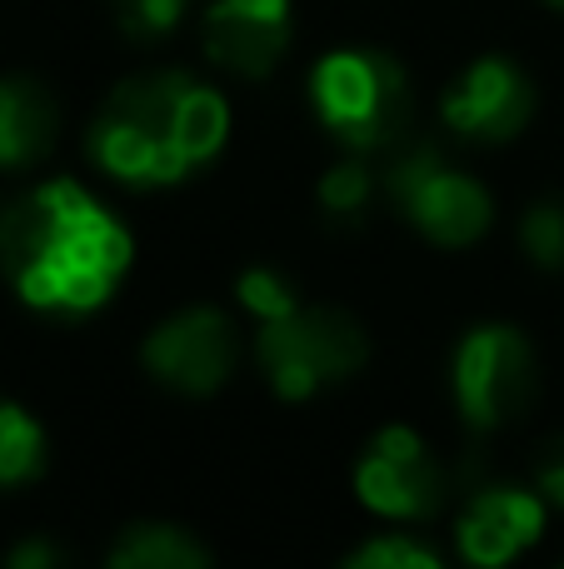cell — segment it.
Returning <instances> with one entry per match:
<instances>
[{"instance_id":"16","label":"cell","mask_w":564,"mask_h":569,"mask_svg":"<svg viewBox=\"0 0 564 569\" xmlns=\"http://www.w3.org/2000/svg\"><path fill=\"white\" fill-rule=\"evenodd\" d=\"M120 30H125L135 46H150V40H165L170 30L185 16V0H110Z\"/></svg>"},{"instance_id":"6","label":"cell","mask_w":564,"mask_h":569,"mask_svg":"<svg viewBox=\"0 0 564 569\" xmlns=\"http://www.w3.org/2000/svg\"><path fill=\"white\" fill-rule=\"evenodd\" d=\"M455 400L475 430H500L535 400V350L510 325H480L455 350Z\"/></svg>"},{"instance_id":"15","label":"cell","mask_w":564,"mask_h":569,"mask_svg":"<svg viewBox=\"0 0 564 569\" xmlns=\"http://www.w3.org/2000/svg\"><path fill=\"white\" fill-rule=\"evenodd\" d=\"M520 240H525V256L540 270H564V200H535L520 220Z\"/></svg>"},{"instance_id":"21","label":"cell","mask_w":564,"mask_h":569,"mask_svg":"<svg viewBox=\"0 0 564 569\" xmlns=\"http://www.w3.org/2000/svg\"><path fill=\"white\" fill-rule=\"evenodd\" d=\"M60 560H66V555H60L56 545H46V540H30V545H16V550H10V565L16 569H50Z\"/></svg>"},{"instance_id":"11","label":"cell","mask_w":564,"mask_h":569,"mask_svg":"<svg viewBox=\"0 0 564 569\" xmlns=\"http://www.w3.org/2000/svg\"><path fill=\"white\" fill-rule=\"evenodd\" d=\"M540 530H545V505L535 500L530 490H505V485H495V490H480L475 500L465 505V515H460V550H465L470 565H510L520 550H530V545L540 540Z\"/></svg>"},{"instance_id":"19","label":"cell","mask_w":564,"mask_h":569,"mask_svg":"<svg viewBox=\"0 0 564 569\" xmlns=\"http://www.w3.org/2000/svg\"><path fill=\"white\" fill-rule=\"evenodd\" d=\"M240 300H245L260 320H280V315L300 310L290 280L280 276V270H265V266H255V270H245V276H240Z\"/></svg>"},{"instance_id":"4","label":"cell","mask_w":564,"mask_h":569,"mask_svg":"<svg viewBox=\"0 0 564 569\" xmlns=\"http://www.w3.org/2000/svg\"><path fill=\"white\" fill-rule=\"evenodd\" d=\"M255 360L285 400H305L320 385L350 380L365 365V330L335 305H300L280 320H265Z\"/></svg>"},{"instance_id":"14","label":"cell","mask_w":564,"mask_h":569,"mask_svg":"<svg viewBox=\"0 0 564 569\" xmlns=\"http://www.w3.org/2000/svg\"><path fill=\"white\" fill-rule=\"evenodd\" d=\"M46 465V435L20 405L0 400V485H26Z\"/></svg>"},{"instance_id":"20","label":"cell","mask_w":564,"mask_h":569,"mask_svg":"<svg viewBox=\"0 0 564 569\" xmlns=\"http://www.w3.org/2000/svg\"><path fill=\"white\" fill-rule=\"evenodd\" d=\"M535 475H540V490H545V500L564 505V435H560V440H550L545 450H540Z\"/></svg>"},{"instance_id":"18","label":"cell","mask_w":564,"mask_h":569,"mask_svg":"<svg viewBox=\"0 0 564 569\" xmlns=\"http://www.w3.org/2000/svg\"><path fill=\"white\" fill-rule=\"evenodd\" d=\"M345 565H355V569H435L440 555L415 540H400V535H380V540L360 545Z\"/></svg>"},{"instance_id":"5","label":"cell","mask_w":564,"mask_h":569,"mask_svg":"<svg viewBox=\"0 0 564 569\" xmlns=\"http://www.w3.org/2000/svg\"><path fill=\"white\" fill-rule=\"evenodd\" d=\"M385 196L425 230L435 246H470L490 226V196L480 180L460 176L440 160L435 146H410L390 160Z\"/></svg>"},{"instance_id":"17","label":"cell","mask_w":564,"mask_h":569,"mask_svg":"<svg viewBox=\"0 0 564 569\" xmlns=\"http://www.w3.org/2000/svg\"><path fill=\"white\" fill-rule=\"evenodd\" d=\"M320 206L335 220H360V210L370 206V170L365 166H335L325 180H320Z\"/></svg>"},{"instance_id":"10","label":"cell","mask_w":564,"mask_h":569,"mask_svg":"<svg viewBox=\"0 0 564 569\" xmlns=\"http://www.w3.org/2000/svg\"><path fill=\"white\" fill-rule=\"evenodd\" d=\"M290 46V0H215L205 10V50L230 76L260 80Z\"/></svg>"},{"instance_id":"9","label":"cell","mask_w":564,"mask_h":569,"mask_svg":"<svg viewBox=\"0 0 564 569\" xmlns=\"http://www.w3.org/2000/svg\"><path fill=\"white\" fill-rule=\"evenodd\" d=\"M530 116H535V90H530L525 70H515L500 56L475 60L445 96L450 130L470 140H510L530 126Z\"/></svg>"},{"instance_id":"8","label":"cell","mask_w":564,"mask_h":569,"mask_svg":"<svg viewBox=\"0 0 564 569\" xmlns=\"http://www.w3.org/2000/svg\"><path fill=\"white\" fill-rule=\"evenodd\" d=\"M355 490L375 515L390 520H430L445 505V475L415 430H380L355 465Z\"/></svg>"},{"instance_id":"3","label":"cell","mask_w":564,"mask_h":569,"mask_svg":"<svg viewBox=\"0 0 564 569\" xmlns=\"http://www.w3.org/2000/svg\"><path fill=\"white\" fill-rule=\"evenodd\" d=\"M325 130L345 150L375 156L410 136V80L385 50H335L310 80Z\"/></svg>"},{"instance_id":"7","label":"cell","mask_w":564,"mask_h":569,"mask_svg":"<svg viewBox=\"0 0 564 569\" xmlns=\"http://www.w3.org/2000/svg\"><path fill=\"white\" fill-rule=\"evenodd\" d=\"M235 355H240L235 325L220 310H210V305H195V310H180V315H170L165 325H155L145 350H140V360H145V370L155 375L160 385H170V390L210 395L230 380Z\"/></svg>"},{"instance_id":"22","label":"cell","mask_w":564,"mask_h":569,"mask_svg":"<svg viewBox=\"0 0 564 569\" xmlns=\"http://www.w3.org/2000/svg\"><path fill=\"white\" fill-rule=\"evenodd\" d=\"M550 6H555V10H564V0H550Z\"/></svg>"},{"instance_id":"13","label":"cell","mask_w":564,"mask_h":569,"mask_svg":"<svg viewBox=\"0 0 564 569\" xmlns=\"http://www.w3.org/2000/svg\"><path fill=\"white\" fill-rule=\"evenodd\" d=\"M115 569H200L210 565V550L195 535L175 530V525H130L110 550Z\"/></svg>"},{"instance_id":"1","label":"cell","mask_w":564,"mask_h":569,"mask_svg":"<svg viewBox=\"0 0 564 569\" xmlns=\"http://www.w3.org/2000/svg\"><path fill=\"white\" fill-rule=\"evenodd\" d=\"M125 226L75 180H50L0 216V270L36 310H95L125 276Z\"/></svg>"},{"instance_id":"12","label":"cell","mask_w":564,"mask_h":569,"mask_svg":"<svg viewBox=\"0 0 564 569\" xmlns=\"http://www.w3.org/2000/svg\"><path fill=\"white\" fill-rule=\"evenodd\" d=\"M60 106L40 80L6 76L0 80V170H26L56 146Z\"/></svg>"},{"instance_id":"2","label":"cell","mask_w":564,"mask_h":569,"mask_svg":"<svg viewBox=\"0 0 564 569\" xmlns=\"http://www.w3.org/2000/svg\"><path fill=\"white\" fill-rule=\"evenodd\" d=\"M230 130L225 100L185 70H145L110 90L85 150L120 186H175L205 166Z\"/></svg>"}]
</instances>
